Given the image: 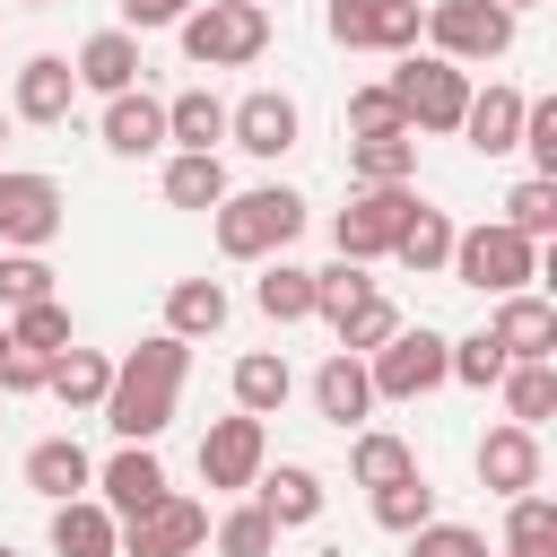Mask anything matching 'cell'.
<instances>
[{
    "label": "cell",
    "instance_id": "cell-37",
    "mask_svg": "<svg viewBox=\"0 0 557 557\" xmlns=\"http://www.w3.org/2000/svg\"><path fill=\"white\" fill-rule=\"evenodd\" d=\"M505 226H513V235H531V244H540V235H557V174H522V183L505 191Z\"/></svg>",
    "mask_w": 557,
    "mask_h": 557
},
{
    "label": "cell",
    "instance_id": "cell-23",
    "mask_svg": "<svg viewBox=\"0 0 557 557\" xmlns=\"http://www.w3.org/2000/svg\"><path fill=\"white\" fill-rule=\"evenodd\" d=\"M235 183H226V157L218 148H174L165 157V209H218Z\"/></svg>",
    "mask_w": 557,
    "mask_h": 557
},
{
    "label": "cell",
    "instance_id": "cell-26",
    "mask_svg": "<svg viewBox=\"0 0 557 557\" xmlns=\"http://www.w3.org/2000/svg\"><path fill=\"white\" fill-rule=\"evenodd\" d=\"M313 409L331 418V426H366V409H374V383H366V357H322V374H313Z\"/></svg>",
    "mask_w": 557,
    "mask_h": 557
},
{
    "label": "cell",
    "instance_id": "cell-44",
    "mask_svg": "<svg viewBox=\"0 0 557 557\" xmlns=\"http://www.w3.org/2000/svg\"><path fill=\"white\" fill-rule=\"evenodd\" d=\"M409 557H487V531H470V522H418L409 531Z\"/></svg>",
    "mask_w": 557,
    "mask_h": 557
},
{
    "label": "cell",
    "instance_id": "cell-3",
    "mask_svg": "<svg viewBox=\"0 0 557 557\" xmlns=\"http://www.w3.org/2000/svg\"><path fill=\"white\" fill-rule=\"evenodd\" d=\"M174 35H183L191 70H244V61L270 52V9H252V0H200V9H183Z\"/></svg>",
    "mask_w": 557,
    "mask_h": 557
},
{
    "label": "cell",
    "instance_id": "cell-55",
    "mask_svg": "<svg viewBox=\"0 0 557 557\" xmlns=\"http://www.w3.org/2000/svg\"><path fill=\"white\" fill-rule=\"evenodd\" d=\"M252 9H270V0H252Z\"/></svg>",
    "mask_w": 557,
    "mask_h": 557
},
{
    "label": "cell",
    "instance_id": "cell-47",
    "mask_svg": "<svg viewBox=\"0 0 557 557\" xmlns=\"http://www.w3.org/2000/svg\"><path fill=\"white\" fill-rule=\"evenodd\" d=\"M322 26H331V44L374 52V0H331V9H322Z\"/></svg>",
    "mask_w": 557,
    "mask_h": 557
},
{
    "label": "cell",
    "instance_id": "cell-13",
    "mask_svg": "<svg viewBox=\"0 0 557 557\" xmlns=\"http://www.w3.org/2000/svg\"><path fill=\"white\" fill-rule=\"evenodd\" d=\"M70 104H78V70H70L61 52H26L17 78H9V122L52 131V122H70Z\"/></svg>",
    "mask_w": 557,
    "mask_h": 557
},
{
    "label": "cell",
    "instance_id": "cell-45",
    "mask_svg": "<svg viewBox=\"0 0 557 557\" xmlns=\"http://www.w3.org/2000/svg\"><path fill=\"white\" fill-rule=\"evenodd\" d=\"M374 131H409V122H400V96H392L383 78L348 96V139H374Z\"/></svg>",
    "mask_w": 557,
    "mask_h": 557
},
{
    "label": "cell",
    "instance_id": "cell-33",
    "mask_svg": "<svg viewBox=\"0 0 557 557\" xmlns=\"http://www.w3.org/2000/svg\"><path fill=\"white\" fill-rule=\"evenodd\" d=\"M218 139H226V96L183 87V96L165 104V148H218Z\"/></svg>",
    "mask_w": 557,
    "mask_h": 557
},
{
    "label": "cell",
    "instance_id": "cell-14",
    "mask_svg": "<svg viewBox=\"0 0 557 557\" xmlns=\"http://www.w3.org/2000/svg\"><path fill=\"white\" fill-rule=\"evenodd\" d=\"M487 339H496L513 366H522V357H557V305H548V296H531V287H513V296H496Z\"/></svg>",
    "mask_w": 557,
    "mask_h": 557
},
{
    "label": "cell",
    "instance_id": "cell-24",
    "mask_svg": "<svg viewBox=\"0 0 557 557\" xmlns=\"http://www.w3.org/2000/svg\"><path fill=\"white\" fill-rule=\"evenodd\" d=\"M104 383H113V357H104V348H61V357L44 366V392H52L70 418H87V409L104 400Z\"/></svg>",
    "mask_w": 557,
    "mask_h": 557
},
{
    "label": "cell",
    "instance_id": "cell-29",
    "mask_svg": "<svg viewBox=\"0 0 557 557\" xmlns=\"http://www.w3.org/2000/svg\"><path fill=\"white\" fill-rule=\"evenodd\" d=\"M348 183H418V131L348 139Z\"/></svg>",
    "mask_w": 557,
    "mask_h": 557
},
{
    "label": "cell",
    "instance_id": "cell-11",
    "mask_svg": "<svg viewBox=\"0 0 557 557\" xmlns=\"http://www.w3.org/2000/svg\"><path fill=\"white\" fill-rule=\"evenodd\" d=\"M226 139H235L244 157H287V148L305 139V113H296L287 87H252V96L226 104Z\"/></svg>",
    "mask_w": 557,
    "mask_h": 557
},
{
    "label": "cell",
    "instance_id": "cell-4",
    "mask_svg": "<svg viewBox=\"0 0 557 557\" xmlns=\"http://www.w3.org/2000/svg\"><path fill=\"white\" fill-rule=\"evenodd\" d=\"M461 287H479V296H513V287H531L540 278V244L531 235H513L505 218H479V226H453V261H444Z\"/></svg>",
    "mask_w": 557,
    "mask_h": 557
},
{
    "label": "cell",
    "instance_id": "cell-22",
    "mask_svg": "<svg viewBox=\"0 0 557 557\" xmlns=\"http://www.w3.org/2000/svg\"><path fill=\"white\" fill-rule=\"evenodd\" d=\"M252 505H261L278 531H305V522L322 513V479H313L305 461H278V470L261 461V479H252Z\"/></svg>",
    "mask_w": 557,
    "mask_h": 557
},
{
    "label": "cell",
    "instance_id": "cell-34",
    "mask_svg": "<svg viewBox=\"0 0 557 557\" xmlns=\"http://www.w3.org/2000/svg\"><path fill=\"white\" fill-rule=\"evenodd\" d=\"M418 470V453L392 435V426H357V444H348V479L357 487H392V479H409Z\"/></svg>",
    "mask_w": 557,
    "mask_h": 557
},
{
    "label": "cell",
    "instance_id": "cell-1",
    "mask_svg": "<svg viewBox=\"0 0 557 557\" xmlns=\"http://www.w3.org/2000/svg\"><path fill=\"white\" fill-rule=\"evenodd\" d=\"M183 374H191V339H174V331H148L131 357H113V383H104L96 418H104L122 444H157V435L174 426Z\"/></svg>",
    "mask_w": 557,
    "mask_h": 557
},
{
    "label": "cell",
    "instance_id": "cell-10",
    "mask_svg": "<svg viewBox=\"0 0 557 557\" xmlns=\"http://www.w3.org/2000/svg\"><path fill=\"white\" fill-rule=\"evenodd\" d=\"M209 540V505H191L183 487H165L148 513L122 522V557H191Z\"/></svg>",
    "mask_w": 557,
    "mask_h": 557
},
{
    "label": "cell",
    "instance_id": "cell-51",
    "mask_svg": "<svg viewBox=\"0 0 557 557\" xmlns=\"http://www.w3.org/2000/svg\"><path fill=\"white\" fill-rule=\"evenodd\" d=\"M0 357H9V322H0Z\"/></svg>",
    "mask_w": 557,
    "mask_h": 557
},
{
    "label": "cell",
    "instance_id": "cell-15",
    "mask_svg": "<svg viewBox=\"0 0 557 557\" xmlns=\"http://www.w3.org/2000/svg\"><path fill=\"white\" fill-rule=\"evenodd\" d=\"M479 487L487 496H522V487H540V426H487L479 435Z\"/></svg>",
    "mask_w": 557,
    "mask_h": 557
},
{
    "label": "cell",
    "instance_id": "cell-40",
    "mask_svg": "<svg viewBox=\"0 0 557 557\" xmlns=\"http://www.w3.org/2000/svg\"><path fill=\"white\" fill-rule=\"evenodd\" d=\"M374 296V278H366V261H331V270H313V313L339 331V313L348 305H366Z\"/></svg>",
    "mask_w": 557,
    "mask_h": 557
},
{
    "label": "cell",
    "instance_id": "cell-2",
    "mask_svg": "<svg viewBox=\"0 0 557 557\" xmlns=\"http://www.w3.org/2000/svg\"><path fill=\"white\" fill-rule=\"evenodd\" d=\"M209 235H218V252H226V261H270V252H287V244L305 235V200H296L287 183L226 191V200L209 209Z\"/></svg>",
    "mask_w": 557,
    "mask_h": 557
},
{
    "label": "cell",
    "instance_id": "cell-50",
    "mask_svg": "<svg viewBox=\"0 0 557 557\" xmlns=\"http://www.w3.org/2000/svg\"><path fill=\"white\" fill-rule=\"evenodd\" d=\"M496 9H513V17H522V9H540V0H496Z\"/></svg>",
    "mask_w": 557,
    "mask_h": 557
},
{
    "label": "cell",
    "instance_id": "cell-21",
    "mask_svg": "<svg viewBox=\"0 0 557 557\" xmlns=\"http://www.w3.org/2000/svg\"><path fill=\"white\" fill-rule=\"evenodd\" d=\"M26 487H35L44 505H61V496H87V487H96V461H87V444H78V435H44V444L26 453Z\"/></svg>",
    "mask_w": 557,
    "mask_h": 557
},
{
    "label": "cell",
    "instance_id": "cell-30",
    "mask_svg": "<svg viewBox=\"0 0 557 557\" xmlns=\"http://www.w3.org/2000/svg\"><path fill=\"white\" fill-rule=\"evenodd\" d=\"M392 261H400V270H418V278H435V270L453 261V218H444L435 200H418V209H409V226L392 235Z\"/></svg>",
    "mask_w": 557,
    "mask_h": 557
},
{
    "label": "cell",
    "instance_id": "cell-20",
    "mask_svg": "<svg viewBox=\"0 0 557 557\" xmlns=\"http://www.w3.org/2000/svg\"><path fill=\"white\" fill-rule=\"evenodd\" d=\"M461 139H470L479 157H513V139H522V87H470Z\"/></svg>",
    "mask_w": 557,
    "mask_h": 557
},
{
    "label": "cell",
    "instance_id": "cell-46",
    "mask_svg": "<svg viewBox=\"0 0 557 557\" xmlns=\"http://www.w3.org/2000/svg\"><path fill=\"white\" fill-rule=\"evenodd\" d=\"M426 0H374V52H418Z\"/></svg>",
    "mask_w": 557,
    "mask_h": 557
},
{
    "label": "cell",
    "instance_id": "cell-41",
    "mask_svg": "<svg viewBox=\"0 0 557 557\" xmlns=\"http://www.w3.org/2000/svg\"><path fill=\"white\" fill-rule=\"evenodd\" d=\"M513 357L487 339V331H470V339H453V374L444 383H470V392H496V374H505Z\"/></svg>",
    "mask_w": 557,
    "mask_h": 557
},
{
    "label": "cell",
    "instance_id": "cell-36",
    "mask_svg": "<svg viewBox=\"0 0 557 557\" xmlns=\"http://www.w3.org/2000/svg\"><path fill=\"white\" fill-rule=\"evenodd\" d=\"M374 496V522L383 531H418V522H435V487H426V470H409V479H392V487H366Z\"/></svg>",
    "mask_w": 557,
    "mask_h": 557
},
{
    "label": "cell",
    "instance_id": "cell-18",
    "mask_svg": "<svg viewBox=\"0 0 557 557\" xmlns=\"http://www.w3.org/2000/svg\"><path fill=\"white\" fill-rule=\"evenodd\" d=\"M70 70H78V87L122 96V87H139V70H148V61H139V35H131V26H96V35L78 44V61H70Z\"/></svg>",
    "mask_w": 557,
    "mask_h": 557
},
{
    "label": "cell",
    "instance_id": "cell-16",
    "mask_svg": "<svg viewBox=\"0 0 557 557\" xmlns=\"http://www.w3.org/2000/svg\"><path fill=\"white\" fill-rule=\"evenodd\" d=\"M96 496H104V513H113V522L148 513V505L165 496V461H157V444H122V453L96 470Z\"/></svg>",
    "mask_w": 557,
    "mask_h": 557
},
{
    "label": "cell",
    "instance_id": "cell-42",
    "mask_svg": "<svg viewBox=\"0 0 557 557\" xmlns=\"http://www.w3.org/2000/svg\"><path fill=\"white\" fill-rule=\"evenodd\" d=\"M35 296H52V261L44 252H0V313H17Z\"/></svg>",
    "mask_w": 557,
    "mask_h": 557
},
{
    "label": "cell",
    "instance_id": "cell-52",
    "mask_svg": "<svg viewBox=\"0 0 557 557\" xmlns=\"http://www.w3.org/2000/svg\"><path fill=\"white\" fill-rule=\"evenodd\" d=\"M17 9H52V0H17Z\"/></svg>",
    "mask_w": 557,
    "mask_h": 557
},
{
    "label": "cell",
    "instance_id": "cell-19",
    "mask_svg": "<svg viewBox=\"0 0 557 557\" xmlns=\"http://www.w3.org/2000/svg\"><path fill=\"white\" fill-rule=\"evenodd\" d=\"M52 557H122V522L104 496H61L52 505Z\"/></svg>",
    "mask_w": 557,
    "mask_h": 557
},
{
    "label": "cell",
    "instance_id": "cell-48",
    "mask_svg": "<svg viewBox=\"0 0 557 557\" xmlns=\"http://www.w3.org/2000/svg\"><path fill=\"white\" fill-rule=\"evenodd\" d=\"M183 9H200V0H122V26L157 35V26H183Z\"/></svg>",
    "mask_w": 557,
    "mask_h": 557
},
{
    "label": "cell",
    "instance_id": "cell-31",
    "mask_svg": "<svg viewBox=\"0 0 557 557\" xmlns=\"http://www.w3.org/2000/svg\"><path fill=\"white\" fill-rule=\"evenodd\" d=\"M496 392H505V418H513V426H540V418L557 409V357H522V366H505Z\"/></svg>",
    "mask_w": 557,
    "mask_h": 557
},
{
    "label": "cell",
    "instance_id": "cell-49",
    "mask_svg": "<svg viewBox=\"0 0 557 557\" xmlns=\"http://www.w3.org/2000/svg\"><path fill=\"white\" fill-rule=\"evenodd\" d=\"M44 366H52V357H35V348H9V357H0V392H44Z\"/></svg>",
    "mask_w": 557,
    "mask_h": 557
},
{
    "label": "cell",
    "instance_id": "cell-35",
    "mask_svg": "<svg viewBox=\"0 0 557 557\" xmlns=\"http://www.w3.org/2000/svg\"><path fill=\"white\" fill-rule=\"evenodd\" d=\"M9 348H35V357H61L70 348V305L61 296H35L9 313Z\"/></svg>",
    "mask_w": 557,
    "mask_h": 557
},
{
    "label": "cell",
    "instance_id": "cell-38",
    "mask_svg": "<svg viewBox=\"0 0 557 557\" xmlns=\"http://www.w3.org/2000/svg\"><path fill=\"white\" fill-rule=\"evenodd\" d=\"M392 331H400V305H392V296L374 287L366 305H348V313H339V331H331V339H339L348 357H374V348H383Z\"/></svg>",
    "mask_w": 557,
    "mask_h": 557
},
{
    "label": "cell",
    "instance_id": "cell-9",
    "mask_svg": "<svg viewBox=\"0 0 557 557\" xmlns=\"http://www.w3.org/2000/svg\"><path fill=\"white\" fill-rule=\"evenodd\" d=\"M70 218V191L35 165H0V252H44Z\"/></svg>",
    "mask_w": 557,
    "mask_h": 557
},
{
    "label": "cell",
    "instance_id": "cell-28",
    "mask_svg": "<svg viewBox=\"0 0 557 557\" xmlns=\"http://www.w3.org/2000/svg\"><path fill=\"white\" fill-rule=\"evenodd\" d=\"M226 313H235V305H226L218 278H174V287H165V331H174V339H218Z\"/></svg>",
    "mask_w": 557,
    "mask_h": 557
},
{
    "label": "cell",
    "instance_id": "cell-43",
    "mask_svg": "<svg viewBox=\"0 0 557 557\" xmlns=\"http://www.w3.org/2000/svg\"><path fill=\"white\" fill-rule=\"evenodd\" d=\"M531 148V174H557V96H522V139Z\"/></svg>",
    "mask_w": 557,
    "mask_h": 557
},
{
    "label": "cell",
    "instance_id": "cell-25",
    "mask_svg": "<svg viewBox=\"0 0 557 557\" xmlns=\"http://www.w3.org/2000/svg\"><path fill=\"white\" fill-rule=\"evenodd\" d=\"M226 383H235V409H244V418H278V409H287V392H296V374H287V357H278V348H244Z\"/></svg>",
    "mask_w": 557,
    "mask_h": 557
},
{
    "label": "cell",
    "instance_id": "cell-12",
    "mask_svg": "<svg viewBox=\"0 0 557 557\" xmlns=\"http://www.w3.org/2000/svg\"><path fill=\"white\" fill-rule=\"evenodd\" d=\"M261 461H270V435H261V418H244V409L200 435V479H209L218 496H244V487L261 479Z\"/></svg>",
    "mask_w": 557,
    "mask_h": 557
},
{
    "label": "cell",
    "instance_id": "cell-54",
    "mask_svg": "<svg viewBox=\"0 0 557 557\" xmlns=\"http://www.w3.org/2000/svg\"><path fill=\"white\" fill-rule=\"evenodd\" d=\"M0 131H9V113H0Z\"/></svg>",
    "mask_w": 557,
    "mask_h": 557
},
{
    "label": "cell",
    "instance_id": "cell-53",
    "mask_svg": "<svg viewBox=\"0 0 557 557\" xmlns=\"http://www.w3.org/2000/svg\"><path fill=\"white\" fill-rule=\"evenodd\" d=\"M0 557H17V548H9V540H0Z\"/></svg>",
    "mask_w": 557,
    "mask_h": 557
},
{
    "label": "cell",
    "instance_id": "cell-27",
    "mask_svg": "<svg viewBox=\"0 0 557 557\" xmlns=\"http://www.w3.org/2000/svg\"><path fill=\"white\" fill-rule=\"evenodd\" d=\"M252 305L287 331V322H313V270L305 261H287V252H270L261 261V278H252Z\"/></svg>",
    "mask_w": 557,
    "mask_h": 557
},
{
    "label": "cell",
    "instance_id": "cell-5",
    "mask_svg": "<svg viewBox=\"0 0 557 557\" xmlns=\"http://www.w3.org/2000/svg\"><path fill=\"white\" fill-rule=\"evenodd\" d=\"M400 96V122L409 131H461V104H470V70L444 61V52H400V70L383 78Z\"/></svg>",
    "mask_w": 557,
    "mask_h": 557
},
{
    "label": "cell",
    "instance_id": "cell-39",
    "mask_svg": "<svg viewBox=\"0 0 557 557\" xmlns=\"http://www.w3.org/2000/svg\"><path fill=\"white\" fill-rule=\"evenodd\" d=\"M270 548H278V522H270L252 496L218 513V557H270Z\"/></svg>",
    "mask_w": 557,
    "mask_h": 557
},
{
    "label": "cell",
    "instance_id": "cell-6",
    "mask_svg": "<svg viewBox=\"0 0 557 557\" xmlns=\"http://www.w3.org/2000/svg\"><path fill=\"white\" fill-rule=\"evenodd\" d=\"M444 374H453V339L444 331H392L374 357H366V383H374V400H426V392H444Z\"/></svg>",
    "mask_w": 557,
    "mask_h": 557
},
{
    "label": "cell",
    "instance_id": "cell-7",
    "mask_svg": "<svg viewBox=\"0 0 557 557\" xmlns=\"http://www.w3.org/2000/svg\"><path fill=\"white\" fill-rule=\"evenodd\" d=\"M513 9H496V0H426V52H444V61H496V52H513Z\"/></svg>",
    "mask_w": 557,
    "mask_h": 557
},
{
    "label": "cell",
    "instance_id": "cell-32",
    "mask_svg": "<svg viewBox=\"0 0 557 557\" xmlns=\"http://www.w3.org/2000/svg\"><path fill=\"white\" fill-rule=\"evenodd\" d=\"M496 557H557V505H548L540 487L505 496V548H496Z\"/></svg>",
    "mask_w": 557,
    "mask_h": 557
},
{
    "label": "cell",
    "instance_id": "cell-8",
    "mask_svg": "<svg viewBox=\"0 0 557 557\" xmlns=\"http://www.w3.org/2000/svg\"><path fill=\"white\" fill-rule=\"evenodd\" d=\"M409 209H418V183H357V200L331 218L339 261H392V235L409 226Z\"/></svg>",
    "mask_w": 557,
    "mask_h": 557
},
{
    "label": "cell",
    "instance_id": "cell-17",
    "mask_svg": "<svg viewBox=\"0 0 557 557\" xmlns=\"http://www.w3.org/2000/svg\"><path fill=\"white\" fill-rule=\"evenodd\" d=\"M96 139H104L113 157H157V148H165V96H148V87H122V96H104V122H96Z\"/></svg>",
    "mask_w": 557,
    "mask_h": 557
}]
</instances>
